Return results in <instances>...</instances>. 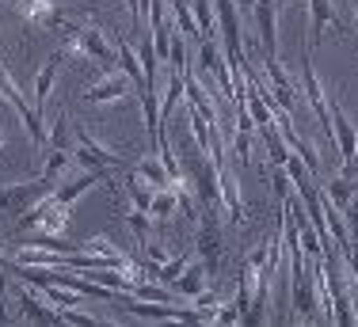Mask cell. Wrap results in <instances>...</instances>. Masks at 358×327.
Listing matches in <instances>:
<instances>
[{
    "mask_svg": "<svg viewBox=\"0 0 358 327\" xmlns=\"http://www.w3.org/2000/svg\"><path fill=\"white\" fill-rule=\"evenodd\" d=\"M328 110H331V137H336V149H339V168H343V164H351V160H355L358 130H355L351 118H347V110L339 107V99H336V96L328 99Z\"/></svg>",
    "mask_w": 358,
    "mask_h": 327,
    "instance_id": "obj_8",
    "label": "cell"
},
{
    "mask_svg": "<svg viewBox=\"0 0 358 327\" xmlns=\"http://www.w3.org/2000/svg\"><path fill=\"white\" fill-rule=\"evenodd\" d=\"M46 289V300L57 308H76V300H80L84 293H76V289H65V286H42Z\"/></svg>",
    "mask_w": 358,
    "mask_h": 327,
    "instance_id": "obj_31",
    "label": "cell"
},
{
    "mask_svg": "<svg viewBox=\"0 0 358 327\" xmlns=\"http://www.w3.org/2000/svg\"><path fill=\"white\" fill-rule=\"evenodd\" d=\"M130 88H134V84H130V76H126V73H115V68H107V73L99 76V80H92V84H88L84 99H88L92 107H103V103L122 99Z\"/></svg>",
    "mask_w": 358,
    "mask_h": 327,
    "instance_id": "obj_9",
    "label": "cell"
},
{
    "mask_svg": "<svg viewBox=\"0 0 358 327\" xmlns=\"http://www.w3.org/2000/svg\"><path fill=\"white\" fill-rule=\"evenodd\" d=\"M168 4H172V12H176V8H179V4H183V0H168Z\"/></svg>",
    "mask_w": 358,
    "mask_h": 327,
    "instance_id": "obj_38",
    "label": "cell"
},
{
    "mask_svg": "<svg viewBox=\"0 0 358 327\" xmlns=\"http://www.w3.org/2000/svg\"><path fill=\"white\" fill-rule=\"evenodd\" d=\"M320 191L328 194L331 202L339 205V210H347V202H351V198H355V191H358V179H351V175H343V171H339V175L331 179L328 187H320Z\"/></svg>",
    "mask_w": 358,
    "mask_h": 327,
    "instance_id": "obj_22",
    "label": "cell"
},
{
    "mask_svg": "<svg viewBox=\"0 0 358 327\" xmlns=\"http://www.w3.org/2000/svg\"><path fill=\"white\" fill-rule=\"evenodd\" d=\"M42 152H46V168H42L46 179H57L65 168H69V160H73V152H65V149H42Z\"/></svg>",
    "mask_w": 358,
    "mask_h": 327,
    "instance_id": "obj_28",
    "label": "cell"
},
{
    "mask_svg": "<svg viewBox=\"0 0 358 327\" xmlns=\"http://www.w3.org/2000/svg\"><path fill=\"white\" fill-rule=\"evenodd\" d=\"M126 8H130V15H134V23H141V15H145V8H141V0H126Z\"/></svg>",
    "mask_w": 358,
    "mask_h": 327,
    "instance_id": "obj_36",
    "label": "cell"
},
{
    "mask_svg": "<svg viewBox=\"0 0 358 327\" xmlns=\"http://www.w3.org/2000/svg\"><path fill=\"white\" fill-rule=\"evenodd\" d=\"M0 96H4V103L15 110V115H20L23 130L31 133V141H35L38 149H46V141H50V137H46V118H42L38 110H35V103H27V99H23L20 84L12 80V73L4 68V61H0Z\"/></svg>",
    "mask_w": 358,
    "mask_h": 327,
    "instance_id": "obj_2",
    "label": "cell"
},
{
    "mask_svg": "<svg viewBox=\"0 0 358 327\" xmlns=\"http://www.w3.org/2000/svg\"><path fill=\"white\" fill-rule=\"evenodd\" d=\"M80 38H84V54H88V61H96V65H115V61H118L115 42H107V31L88 27V23H84V27H80Z\"/></svg>",
    "mask_w": 358,
    "mask_h": 327,
    "instance_id": "obj_14",
    "label": "cell"
},
{
    "mask_svg": "<svg viewBox=\"0 0 358 327\" xmlns=\"http://www.w3.org/2000/svg\"><path fill=\"white\" fill-rule=\"evenodd\" d=\"M309 20H313L309 46H317L328 27H339V20H336V4H331V0H309Z\"/></svg>",
    "mask_w": 358,
    "mask_h": 327,
    "instance_id": "obj_16",
    "label": "cell"
},
{
    "mask_svg": "<svg viewBox=\"0 0 358 327\" xmlns=\"http://www.w3.org/2000/svg\"><path fill=\"white\" fill-rule=\"evenodd\" d=\"M138 61H141L145 84H149V88H157V65H160V57H157V50H152V38H145L141 46H138Z\"/></svg>",
    "mask_w": 358,
    "mask_h": 327,
    "instance_id": "obj_26",
    "label": "cell"
},
{
    "mask_svg": "<svg viewBox=\"0 0 358 327\" xmlns=\"http://www.w3.org/2000/svg\"><path fill=\"white\" fill-rule=\"evenodd\" d=\"M8 4H12L35 31H62V23H65L62 0H8Z\"/></svg>",
    "mask_w": 358,
    "mask_h": 327,
    "instance_id": "obj_6",
    "label": "cell"
},
{
    "mask_svg": "<svg viewBox=\"0 0 358 327\" xmlns=\"http://www.w3.org/2000/svg\"><path fill=\"white\" fill-rule=\"evenodd\" d=\"M191 12H194V23H199L202 38H221L217 12H214V4H210V0H191Z\"/></svg>",
    "mask_w": 358,
    "mask_h": 327,
    "instance_id": "obj_20",
    "label": "cell"
},
{
    "mask_svg": "<svg viewBox=\"0 0 358 327\" xmlns=\"http://www.w3.org/2000/svg\"><path fill=\"white\" fill-rule=\"evenodd\" d=\"M0 263H4V244H0Z\"/></svg>",
    "mask_w": 358,
    "mask_h": 327,
    "instance_id": "obj_39",
    "label": "cell"
},
{
    "mask_svg": "<svg viewBox=\"0 0 358 327\" xmlns=\"http://www.w3.org/2000/svg\"><path fill=\"white\" fill-rule=\"evenodd\" d=\"M73 160L84 164V168H122V157L115 149H107V145H99L84 126L73 130Z\"/></svg>",
    "mask_w": 358,
    "mask_h": 327,
    "instance_id": "obj_5",
    "label": "cell"
},
{
    "mask_svg": "<svg viewBox=\"0 0 358 327\" xmlns=\"http://www.w3.org/2000/svg\"><path fill=\"white\" fill-rule=\"evenodd\" d=\"M191 259H194V252H183L179 259H168V263H160V266H157V278H160V282H176L179 274L187 270V263H191Z\"/></svg>",
    "mask_w": 358,
    "mask_h": 327,
    "instance_id": "obj_30",
    "label": "cell"
},
{
    "mask_svg": "<svg viewBox=\"0 0 358 327\" xmlns=\"http://www.w3.org/2000/svg\"><path fill=\"white\" fill-rule=\"evenodd\" d=\"M252 4H255V0H252Z\"/></svg>",
    "mask_w": 358,
    "mask_h": 327,
    "instance_id": "obj_42",
    "label": "cell"
},
{
    "mask_svg": "<svg viewBox=\"0 0 358 327\" xmlns=\"http://www.w3.org/2000/svg\"><path fill=\"white\" fill-rule=\"evenodd\" d=\"M217 205L225 210V221H229V225L241 228L244 221H248V210H244V202H241V187H236L233 171L225 168V160L217 164Z\"/></svg>",
    "mask_w": 358,
    "mask_h": 327,
    "instance_id": "obj_7",
    "label": "cell"
},
{
    "mask_svg": "<svg viewBox=\"0 0 358 327\" xmlns=\"http://www.w3.org/2000/svg\"><path fill=\"white\" fill-rule=\"evenodd\" d=\"M126 225H130L134 240H138L141 247L149 244V210H138V205H134V210L126 213Z\"/></svg>",
    "mask_w": 358,
    "mask_h": 327,
    "instance_id": "obj_27",
    "label": "cell"
},
{
    "mask_svg": "<svg viewBox=\"0 0 358 327\" xmlns=\"http://www.w3.org/2000/svg\"><path fill=\"white\" fill-rule=\"evenodd\" d=\"M194 308L202 312V324H214V316H217V308H221V297L214 293V289H202V293H194Z\"/></svg>",
    "mask_w": 358,
    "mask_h": 327,
    "instance_id": "obj_29",
    "label": "cell"
},
{
    "mask_svg": "<svg viewBox=\"0 0 358 327\" xmlns=\"http://www.w3.org/2000/svg\"><path fill=\"white\" fill-rule=\"evenodd\" d=\"M130 297H138V300H164V305H176V289H168V286H157V282H134V289H130Z\"/></svg>",
    "mask_w": 358,
    "mask_h": 327,
    "instance_id": "obj_25",
    "label": "cell"
},
{
    "mask_svg": "<svg viewBox=\"0 0 358 327\" xmlns=\"http://www.w3.org/2000/svg\"><path fill=\"white\" fill-rule=\"evenodd\" d=\"M80 252H92V255H122V252H118V247L110 244L107 236H88V240L80 244Z\"/></svg>",
    "mask_w": 358,
    "mask_h": 327,
    "instance_id": "obj_32",
    "label": "cell"
},
{
    "mask_svg": "<svg viewBox=\"0 0 358 327\" xmlns=\"http://www.w3.org/2000/svg\"><path fill=\"white\" fill-rule=\"evenodd\" d=\"M54 183H57V179L38 175V179H27V183L0 187V213H23V210H31L38 198H46L50 191H54Z\"/></svg>",
    "mask_w": 358,
    "mask_h": 327,
    "instance_id": "obj_3",
    "label": "cell"
},
{
    "mask_svg": "<svg viewBox=\"0 0 358 327\" xmlns=\"http://www.w3.org/2000/svg\"><path fill=\"white\" fill-rule=\"evenodd\" d=\"M110 179V168H84V175H76V179H69L65 187H54V194L62 198V202H76V198H84L92 191V187H99V183H107Z\"/></svg>",
    "mask_w": 358,
    "mask_h": 327,
    "instance_id": "obj_12",
    "label": "cell"
},
{
    "mask_svg": "<svg viewBox=\"0 0 358 327\" xmlns=\"http://www.w3.org/2000/svg\"><path fill=\"white\" fill-rule=\"evenodd\" d=\"M202 228H199V255L206 263V274L214 278L217 274V263H221V236H217V221H214V210L202 213Z\"/></svg>",
    "mask_w": 358,
    "mask_h": 327,
    "instance_id": "obj_11",
    "label": "cell"
},
{
    "mask_svg": "<svg viewBox=\"0 0 358 327\" xmlns=\"http://www.w3.org/2000/svg\"><path fill=\"white\" fill-rule=\"evenodd\" d=\"M69 133H73V130H69V115H65V110L57 107V115L46 122V137H50V141H46V149H65V152H73Z\"/></svg>",
    "mask_w": 358,
    "mask_h": 327,
    "instance_id": "obj_19",
    "label": "cell"
},
{
    "mask_svg": "<svg viewBox=\"0 0 358 327\" xmlns=\"http://www.w3.org/2000/svg\"><path fill=\"white\" fill-rule=\"evenodd\" d=\"M275 4H278V8H289V4H294V0H275Z\"/></svg>",
    "mask_w": 358,
    "mask_h": 327,
    "instance_id": "obj_37",
    "label": "cell"
},
{
    "mask_svg": "<svg viewBox=\"0 0 358 327\" xmlns=\"http://www.w3.org/2000/svg\"><path fill=\"white\" fill-rule=\"evenodd\" d=\"M134 171H138L145 183L152 187V191H157V187H168V183H172V175H168V168L160 164V157H145V160H138V164H134Z\"/></svg>",
    "mask_w": 358,
    "mask_h": 327,
    "instance_id": "obj_21",
    "label": "cell"
},
{
    "mask_svg": "<svg viewBox=\"0 0 358 327\" xmlns=\"http://www.w3.org/2000/svg\"><path fill=\"white\" fill-rule=\"evenodd\" d=\"M179 210V198L172 187H157L152 191V205H149V217H176Z\"/></svg>",
    "mask_w": 358,
    "mask_h": 327,
    "instance_id": "obj_24",
    "label": "cell"
},
{
    "mask_svg": "<svg viewBox=\"0 0 358 327\" xmlns=\"http://www.w3.org/2000/svg\"><path fill=\"white\" fill-rule=\"evenodd\" d=\"M115 54H118L122 73L130 76V84H134V88H141V84H145V73H141V61H138V50H134L126 38H115Z\"/></svg>",
    "mask_w": 358,
    "mask_h": 327,
    "instance_id": "obj_18",
    "label": "cell"
},
{
    "mask_svg": "<svg viewBox=\"0 0 358 327\" xmlns=\"http://www.w3.org/2000/svg\"><path fill=\"white\" fill-rule=\"evenodd\" d=\"M126 194H130V202L138 205V210H149V205H152V187L145 183L134 168L126 171Z\"/></svg>",
    "mask_w": 358,
    "mask_h": 327,
    "instance_id": "obj_23",
    "label": "cell"
},
{
    "mask_svg": "<svg viewBox=\"0 0 358 327\" xmlns=\"http://www.w3.org/2000/svg\"><path fill=\"white\" fill-rule=\"evenodd\" d=\"M62 324H80V327H96V324H107V320H99V316H88V312H69V308H65V312H62Z\"/></svg>",
    "mask_w": 358,
    "mask_h": 327,
    "instance_id": "obj_34",
    "label": "cell"
},
{
    "mask_svg": "<svg viewBox=\"0 0 358 327\" xmlns=\"http://www.w3.org/2000/svg\"><path fill=\"white\" fill-rule=\"evenodd\" d=\"M0 149H4V133H0Z\"/></svg>",
    "mask_w": 358,
    "mask_h": 327,
    "instance_id": "obj_40",
    "label": "cell"
},
{
    "mask_svg": "<svg viewBox=\"0 0 358 327\" xmlns=\"http://www.w3.org/2000/svg\"><path fill=\"white\" fill-rule=\"evenodd\" d=\"M233 152H236L241 160L252 157V130H236V137H233Z\"/></svg>",
    "mask_w": 358,
    "mask_h": 327,
    "instance_id": "obj_33",
    "label": "cell"
},
{
    "mask_svg": "<svg viewBox=\"0 0 358 327\" xmlns=\"http://www.w3.org/2000/svg\"><path fill=\"white\" fill-rule=\"evenodd\" d=\"M355 15H358V0H355Z\"/></svg>",
    "mask_w": 358,
    "mask_h": 327,
    "instance_id": "obj_41",
    "label": "cell"
},
{
    "mask_svg": "<svg viewBox=\"0 0 358 327\" xmlns=\"http://www.w3.org/2000/svg\"><path fill=\"white\" fill-rule=\"evenodd\" d=\"M255 27H259V42L263 54L278 57V4L275 0H255Z\"/></svg>",
    "mask_w": 358,
    "mask_h": 327,
    "instance_id": "obj_10",
    "label": "cell"
},
{
    "mask_svg": "<svg viewBox=\"0 0 358 327\" xmlns=\"http://www.w3.org/2000/svg\"><path fill=\"white\" fill-rule=\"evenodd\" d=\"M62 50L57 54H50L46 61H42V68H38V76H35V110L42 118H46V103H50V96H54V80H57V68H62Z\"/></svg>",
    "mask_w": 358,
    "mask_h": 327,
    "instance_id": "obj_13",
    "label": "cell"
},
{
    "mask_svg": "<svg viewBox=\"0 0 358 327\" xmlns=\"http://www.w3.org/2000/svg\"><path fill=\"white\" fill-rule=\"evenodd\" d=\"M20 308H23V320H35V324H62V312H50V305L27 286V282H23V289H20Z\"/></svg>",
    "mask_w": 358,
    "mask_h": 327,
    "instance_id": "obj_15",
    "label": "cell"
},
{
    "mask_svg": "<svg viewBox=\"0 0 358 327\" xmlns=\"http://www.w3.org/2000/svg\"><path fill=\"white\" fill-rule=\"evenodd\" d=\"M69 202H62L54 191L46 198H38L31 210H23L20 217V228L23 232H35V236H65V228H69Z\"/></svg>",
    "mask_w": 358,
    "mask_h": 327,
    "instance_id": "obj_1",
    "label": "cell"
},
{
    "mask_svg": "<svg viewBox=\"0 0 358 327\" xmlns=\"http://www.w3.org/2000/svg\"><path fill=\"white\" fill-rule=\"evenodd\" d=\"M301 88H305V99H309L313 115H317L320 130H324V141L336 145V137H331V110H328V92H324V84L317 80V68H313L309 54L301 57Z\"/></svg>",
    "mask_w": 358,
    "mask_h": 327,
    "instance_id": "obj_4",
    "label": "cell"
},
{
    "mask_svg": "<svg viewBox=\"0 0 358 327\" xmlns=\"http://www.w3.org/2000/svg\"><path fill=\"white\" fill-rule=\"evenodd\" d=\"M206 282H210V274H206V263H187V270L179 274V278L172 282L176 286V293H183V297H194V293H202V289H206Z\"/></svg>",
    "mask_w": 358,
    "mask_h": 327,
    "instance_id": "obj_17",
    "label": "cell"
},
{
    "mask_svg": "<svg viewBox=\"0 0 358 327\" xmlns=\"http://www.w3.org/2000/svg\"><path fill=\"white\" fill-rule=\"evenodd\" d=\"M12 316H8V266L0 263V324H8Z\"/></svg>",
    "mask_w": 358,
    "mask_h": 327,
    "instance_id": "obj_35",
    "label": "cell"
}]
</instances>
